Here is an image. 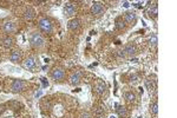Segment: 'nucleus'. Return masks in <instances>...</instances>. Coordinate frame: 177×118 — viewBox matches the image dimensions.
<instances>
[{
    "label": "nucleus",
    "mask_w": 177,
    "mask_h": 118,
    "mask_svg": "<svg viewBox=\"0 0 177 118\" xmlns=\"http://www.w3.org/2000/svg\"><path fill=\"white\" fill-rule=\"evenodd\" d=\"M29 43L35 49H41L45 46V40L44 38L38 33V32H34L31 34V38H29Z\"/></svg>",
    "instance_id": "nucleus-1"
},
{
    "label": "nucleus",
    "mask_w": 177,
    "mask_h": 118,
    "mask_svg": "<svg viewBox=\"0 0 177 118\" xmlns=\"http://www.w3.org/2000/svg\"><path fill=\"white\" fill-rule=\"evenodd\" d=\"M38 26H39L40 31L44 32V33H51L52 29H53L52 23H51L49 19H46V18H41V19H39Z\"/></svg>",
    "instance_id": "nucleus-2"
},
{
    "label": "nucleus",
    "mask_w": 177,
    "mask_h": 118,
    "mask_svg": "<svg viewBox=\"0 0 177 118\" xmlns=\"http://www.w3.org/2000/svg\"><path fill=\"white\" fill-rule=\"evenodd\" d=\"M136 52H137L136 46H135V45H132V44H128V45H125V46L123 47V50H122V51H119L118 56H119V57L125 58V57H128V56H133Z\"/></svg>",
    "instance_id": "nucleus-3"
},
{
    "label": "nucleus",
    "mask_w": 177,
    "mask_h": 118,
    "mask_svg": "<svg viewBox=\"0 0 177 118\" xmlns=\"http://www.w3.org/2000/svg\"><path fill=\"white\" fill-rule=\"evenodd\" d=\"M145 86L149 90L150 94H153L156 92V90H157V80H156V78H153V77L147 78L145 79Z\"/></svg>",
    "instance_id": "nucleus-4"
},
{
    "label": "nucleus",
    "mask_w": 177,
    "mask_h": 118,
    "mask_svg": "<svg viewBox=\"0 0 177 118\" xmlns=\"http://www.w3.org/2000/svg\"><path fill=\"white\" fill-rule=\"evenodd\" d=\"M104 5L102 4V2H99V1H94L93 4H92V6H91V12L94 14V15H100V14H103V12H104Z\"/></svg>",
    "instance_id": "nucleus-5"
},
{
    "label": "nucleus",
    "mask_w": 177,
    "mask_h": 118,
    "mask_svg": "<svg viewBox=\"0 0 177 118\" xmlns=\"http://www.w3.org/2000/svg\"><path fill=\"white\" fill-rule=\"evenodd\" d=\"M25 86H26V83L24 80L15 79V80H13V83L11 85V91L12 92H19V91H23Z\"/></svg>",
    "instance_id": "nucleus-6"
},
{
    "label": "nucleus",
    "mask_w": 177,
    "mask_h": 118,
    "mask_svg": "<svg viewBox=\"0 0 177 118\" xmlns=\"http://www.w3.org/2000/svg\"><path fill=\"white\" fill-rule=\"evenodd\" d=\"M51 77H52L56 82H61V80H64V78H65V71H64L63 69L56 67V69L52 71Z\"/></svg>",
    "instance_id": "nucleus-7"
},
{
    "label": "nucleus",
    "mask_w": 177,
    "mask_h": 118,
    "mask_svg": "<svg viewBox=\"0 0 177 118\" xmlns=\"http://www.w3.org/2000/svg\"><path fill=\"white\" fill-rule=\"evenodd\" d=\"M76 11H77V7L72 2H67L65 6H64V14L66 17H72L76 14Z\"/></svg>",
    "instance_id": "nucleus-8"
},
{
    "label": "nucleus",
    "mask_w": 177,
    "mask_h": 118,
    "mask_svg": "<svg viewBox=\"0 0 177 118\" xmlns=\"http://www.w3.org/2000/svg\"><path fill=\"white\" fill-rule=\"evenodd\" d=\"M80 79H82V72H80V71H76V72H73V73L70 76L69 83H70L71 85L76 86V85H78V84L80 83Z\"/></svg>",
    "instance_id": "nucleus-9"
},
{
    "label": "nucleus",
    "mask_w": 177,
    "mask_h": 118,
    "mask_svg": "<svg viewBox=\"0 0 177 118\" xmlns=\"http://www.w3.org/2000/svg\"><path fill=\"white\" fill-rule=\"evenodd\" d=\"M35 65H37V63H35V59L33 57H29V58L25 59L23 61V67L26 70H33L35 67Z\"/></svg>",
    "instance_id": "nucleus-10"
},
{
    "label": "nucleus",
    "mask_w": 177,
    "mask_h": 118,
    "mask_svg": "<svg viewBox=\"0 0 177 118\" xmlns=\"http://www.w3.org/2000/svg\"><path fill=\"white\" fill-rule=\"evenodd\" d=\"M2 31L5 33H13L15 31V25L12 21H5L2 24Z\"/></svg>",
    "instance_id": "nucleus-11"
},
{
    "label": "nucleus",
    "mask_w": 177,
    "mask_h": 118,
    "mask_svg": "<svg viewBox=\"0 0 177 118\" xmlns=\"http://www.w3.org/2000/svg\"><path fill=\"white\" fill-rule=\"evenodd\" d=\"M148 14H149L151 18H157V15H158V7H157V4H152V5L149 7Z\"/></svg>",
    "instance_id": "nucleus-12"
},
{
    "label": "nucleus",
    "mask_w": 177,
    "mask_h": 118,
    "mask_svg": "<svg viewBox=\"0 0 177 118\" xmlns=\"http://www.w3.org/2000/svg\"><path fill=\"white\" fill-rule=\"evenodd\" d=\"M136 13L135 12H126L125 14H124V20L126 21V23H129V24H132V23H135L136 21Z\"/></svg>",
    "instance_id": "nucleus-13"
},
{
    "label": "nucleus",
    "mask_w": 177,
    "mask_h": 118,
    "mask_svg": "<svg viewBox=\"0 0 177 118\" xmlns=\"http://www.w3.org/2000/svg\"><path fill=\"white\" fill-rule=\"evenodd\" d=\"M69 29H71V31H76V29H79V26H80V21L78 20V19H72V20H70L69 21Z\"/></svg>",
    "instance_id": "nucleus-14"
},
{
    "label": "nucleus",
    "mask_w": 177,
    "mask_h": 118,
    "mask_svg": "<svg viewBox=\"0 0 177 118\" xmlns=\"http://www.w3.org/2000/svg\"><path fill=\"white\" fill-rule=\"evenodd\" d=\"M116 106H117V114H118V116L119 117H122V118H126L128 116H129V114H128V110L124 108V106H120V105H117L116 104Z\"/></svg>",
    "instance_id": "nucleus-15"
},
{
    "label": "nucleus",
    "mask_w": 177,
    "mask_h": 118,
    "mask_svg": "<svg viewBox=\"0 0 177 118\" xmlns=\"http://www.w3.org/2000/svg\"><path fill=\"white\" fill-rule=\"evenodd\" d=\"M1 45H2L4 47H6V49L11 47V46L13 45V38H11V37H5V38H2V39H1Z\"/></svg>",
    "instance_id": "nucleus-16"
},
{
    "label": "nucleus",
    "mask_w": 177,
    "mask_h": 118,
    "mask_svg": "<svg viewBox=\"0 0 177 118\" xmlns=\"http://www.w3.org/2000/svg\"><path fill=\"white\" fill-rule=\"evenodd\" d=\"M94 90H96L97 93L102 94V93H104V91L106 90V85H105L103 82H98V83L94 85Z\"/></svg>",
    "instance_id": "nucleus-17"
},
{
    "label": "nucleus",
    "mask_w": 177,
    "mask_h": 118,
    "mask_svg": "<svg viewBox=\"0 0 177 118\" xmlns=\"http://www.w3.org/2000/svg\"><path fill=\"white\" fill-rule=\"evenodd\" d=\"M20 59H21V53L18 52V51H13V52L11 53V56H10V60H11L12 63H18Z\"/></svg>",
    "instance_id": "nucleus-18"
},
{
    "label": "nucleus",
    "mask_w": 177,
    "mask_h": 118,
    "mask_svg": "<svg viewBox=\"0 0 177 118\" xmlns=\"http://www.w3.org/2000/svg\"><path fill=\"white\" fill-rule=\"evenodd\" d=\"M34 18H35V11H34L33 8L29 7V8L25 11V19L32 20V19H34Z\"/></svg>",
    "instance_id": "nucleus-19"
},
{
    "label": "nucleus",
    "mask_w": 177,
    "mask_h": 118,
    "mask_svg": "<svg viewBox=\"0 0 177 118\" xmlns=\"http://www.w3.org/2000/svg\"><path fill=\"white\" fill-rule=\"evenodd\" d=\"M148 44H149V46H150V47H156V46H157V44H158V38H157V34H152V35L149 38Z\"/></svg>",
    "instance_id": "nucleus-20"
},
{
    "label": "nucleus",
    "mask_w": 177,
    "mask_h": 118,
    "mask_svg": "<svg viewBox=\"0 0 177 118\" xmlns=\"http://www.w3.org/2000/svg\"><path fill=\"white\" fill-rule=\"evenodd\" d=\"M124 98H125L128 102L132 103V102H135L136 96H135V93H133V92H131V91H126V92L124 93Z\"/></svg>",
    "instance_id": "nucleus-21"
},
{
    "label": "nucleus",
    "mask_w": 177,
    "mask_h": 118,
    "mask_svg": "<svg viewBox=\"0 0 177 118\" xmlns=\"http://www.w3.org/2000/svg\"><path fill=\"white\" fill-rule=\"evenodd\" d=\"M150 111H151V114L155 115V116L158 114V103H157V102H155V103H152V104L150 105Z\"/></svg>",
    "instance_id": "nucleus-22"
},
{
    "label": "nucleus",
    "mask_w": 177,
    "mask_h": 118,
    "mask_svg": "<svg viewBox=\"0 0 177 118\" xmlns=\"http://www.w3.org/2000/svg\"><path fill=\"white\" fill-rule=\"evenodd\" d=\"M131 84H137L138 82H139V77L137 76V74H133V76H131L130 77V80H129Z\"/></svg>",
    "instance_id": "nucleus-23"
},
{
    "label": "nucleus",
    "mask_w": 177,
    "mask_h": 118,
    "mask_svg": "<svg viewBox=\"0 0 177 118\" xmlns=\"http://www.w3.org/2000/svg\"><path fill=\"white\" fill-rule=\"evenodd\" d=\"M116 27L117 29H124V21L122 19H117L116 20Z\"/></svg>",
    "instance_id": "nucleus-24"
},
{
    "label": "nucleus",
    "mask_w": 177,
    "mask_h": 118,
    "mask_svg": "<svg viewBox=\"0 0 177 118\" xmlns=\"http://www.w3.org/2000/svg\"><path fill=\"white\" fill-rule=\"evenodd\" d=\"M40 80H41V83H43V88H47V86H49V82L46 80V78H41Z\"/></svg>",
    "instance_id": "nucleus-25"
},
{
    "label": "nucleus",
    "mask_w": 177,
    "mask_h": 118,
    "mask_svg": "<svg viewBox=\"0 0 177 118\" xmlns=\"http://www.w3.org/2000/svg\"><path fill=\"white\" fill-rule=\"evenodd\" d=\"M102 114H104V109H102V108H98V109L96 110V115H97V116H100Z\"/></svg>",
    "instance_id": "nucleus-26"
},
{
    "label": "nucleus",
    "mask_w": 177,
    "mask_h": 118,
    "mask_svg": "<svg viewBox=\"0 0 177 118\" xmlns=\"http://www.w3.org/2000/svg\"><path fill=\"white\" fill-rule=\"evenodd\" d=\"M43 94V91L40 90V91H38V92H35V94H34V98H39L40 96Z\"/></svg>",
    "instance_id": "nucleus-27"
},
{
    "label": "nucleus",
    "mask_w": 177,
    "mask_h": 118,
    "mask_svg": "<svg viewBox=\"0 0 177 118\" xmlns=\"http://www.w3.org/2000/svg\"><path fill=\"white\" fill-rule=\"evenodd\" d=\"M80 118H90V115H88V112H84V114H82Z\"/></svg>",
    "instance_id": "nucleus-28"
},
{
    "label": "nucleus",
    "mask_w": 177,
    "mask_h": 118,
    "mask_svg": "<svg viewBox=\"0 0 177 118\" xmlns=\"http://www.w3.org/2000/svg\"><path fill=\"white\" fill-rule=\"evenodd\" d=\"M130 6V4L128 2V1H123V7H125V8H128Z\"/></svg>",
    "instance_id": "nucleus-29"
},
{
    "label": "nucleus",
    "mask_w": 177,
    "mask_h": 118,
    "mask_svg": "<svg viewBox=\"0 0 177 118\" xmlns=\"http://www.w3.org/2000/svg\"><path fill=\"white\" fill-rule=\"evenodd\" d=\"M133 6L137 7V8H142V7H143V5H142L141 2H138V4H133Z\"/></svg>",
    "instance_id": "nucleus-30"
},
{
    "label": "nucleus",
    "mask_w": 177,
    "mask_h": 118,
    "mask_svg": "<svg viewBox=\"0 0 177 118\" xmlns=\"http://www.w3.org/2000/svg\"><path fill=\"white\" fill-rule=\"evenodd\" d=\"M131 61H133V63H137V61H138V59L133 58V59H131Z\"/></svg>",
    "instance_id": "nucleus-31"
},
{
    "label": "nucleus",
    "mask_w": 177,
    "mask_h": 118,
    "mask_svg": "<svg viewBox=\"0 0 177 118\" xmlns=\"http://www.w3.org/2000/svg\"><path fill=\"white\" fill-rule=\"evenodd\" d=\"M109 118H117V117H116V116H110Z\"/></svg>",
    "instance_id": "nucleus-32"
},
{
    "label": "nucleus",
    "mask_w": 177,
    "mask_h": 118,
    "mask_svg": "<svg viewBox=\"0 0 177 118\" xmlns=\"http://www.w3.org/2000/svg\"><path fill=\"white\" fill-rule=\"evenodd\" d=\"M138 118H142V117H138Z\"/></svg>",
    "instance_id": "nucleus-33"
}]
</instances>
